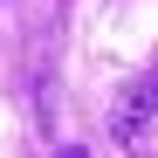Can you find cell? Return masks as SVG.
Returning <instances> with one entry per match:
<instances>
[{"instance_id":"obj_1","label":"cell","mask_w":158,"mask_h":158,"mask_svg":"<svg viewBox=\"0 0 158 158\" xmlns=\"http://www.w3.org/2000/svg\"><path fill=\"white\" fill-rule=\"evenodd\" d=\"M151 117H158V76H144V83H131V89L117 96L110 124H117V138H124L131 151H151Z\"/></svg>"},{"instance_id":"obj_2","label":"cell","mask_w":158,"mask_h":158,"mask_svg":"<svg viewBox=\"0 0 158 158\" xmlns=\"http://www.w3.org/2000/svg\"><path fill=\"white\" fill-rule=\"evenodd\" d=\"M62 158H89V151H83V144H62Z\"/></svg>"}]
</instances>
